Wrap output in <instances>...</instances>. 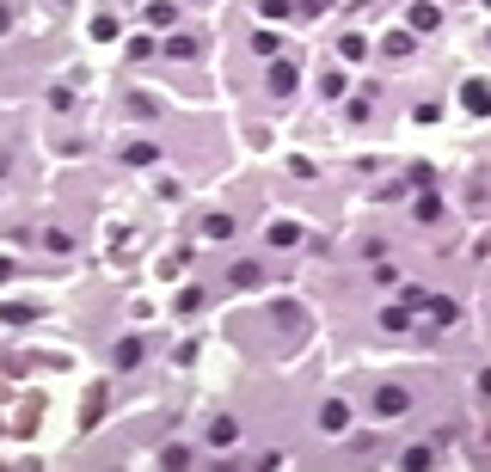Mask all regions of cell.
Instances as JSON below:
<instances>
[{"mask_svg":"<svg viewBox=\"0 0 491 472\" xmlns=\"http://www.w3.org/2000/svg\"><path fill=\"white\" fill-rule=\"evenodd\" d=\"M0 282H6V258H0Z\"/></svg>","mask_w":491,"mask_h":472,"instance_id":"cell-5","label":"cell"},{"mask_svg":"<svg viewBox=\"0 0 491 472\" xmlns=\"http://www.w3.org/2000/svg\"><path fill=\"white\" fill-rule=\"evenodd\" d=\"M270 86L276 92H295V68H289V61H276V68H270Z\"/></svg>","mask_w":491,"mask_h":472,"instance_id":"cell-1","label":"cell"},{"mask_svg":"<svg viewBox=\"0 0 491 472\" xmlns=\"http://www.w3.org/2000/svg\"><path fill=\"white\" fill-rule=\"evenodd\" d=\"M436 19H442V13H436L430 0H417V6H412V25H417V31H430V25H436Z\"/></svg>","mask_w":491,"mask_h":472,"instance_id":"cell-2","label":"cell"},{"mask_svg":"<svg viewBox=\"0 0 491 472\" xmlns=\"http://www.w3.org/2000/svg\"><path fill=\"white\" fill-rule=\"evenodd\" d=\"M344 417H350V411H344V405H338V399H332V405H325V411H320V424H325V429H344Z\"/></svg>","mask_w":491,"mask_h":472,"instance_id":"cell-3","label":"cell"},{"mask_svg":"<svg viewBox=\"0 0 491 472\" xmlns=\"http://www.w3.org/2000/svg\"><path fill=\"white\" fill-rule=\"evenodd\" d=\"M467 105H473V111H485V105H491V92L479 86V80H467Z\"/></svg>","mask_w":491,"mask_h":472,"instance_id":"cell-4","label":"cell"}]
</instances>
